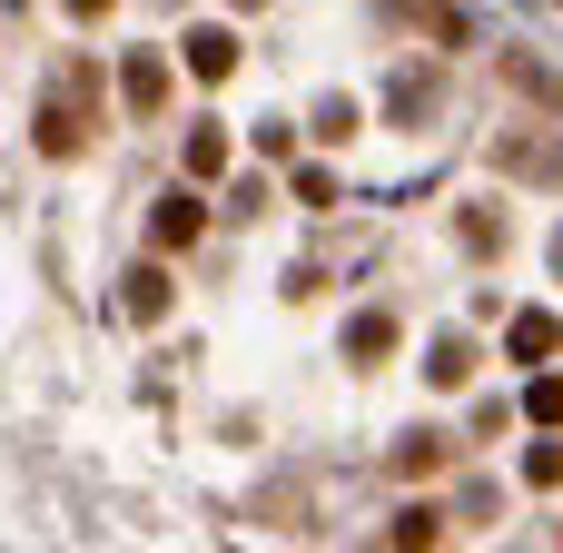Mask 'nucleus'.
<instances>
[{"label":"nucleus","mask_w":563,"mask_h":553,"mask_svg":"<svg viewBox=\"0 0 563 553\" xmlns=\"http://www.w3.org/2000/svg\"><path fill=\"white\" fill-rule=\"evenodd\" d=\"M69 10H79V20H99V10H109V0H69Z\"/></svg>","instance_id":"11"},{"label":"nucleus","mask_w":563,"mask_h":553,"mask_svg":"<svg viewBox=\"0 0 563 553\" xmlns=\"http://www.w3.org/2000/svg\"><path fill=\"white\" fill-rule=\"evenodd\" d=\"M188 69H198V79H228V69H238V40H228V30H188Z\"/></svg>","instance_id":"1"},{"label":"nucleus","mask_w":563,"mask_h":553,"mask_svg":"<svg viewBox=\"0 0 563 553\" xmlns=\"http://www.w3.org/2000/svg\"><path fill=\"white\" fill-rule=\"evenodd\" d=\"M119 89H129V109H158V99H168V69H158V59H129Z\"/></svg>","instance_id":"2"},{"label":"nucleus","mask_w":563,"mask_h":553,"mask_svg":"<svg viewBox=\"0 0 563 553\" xmlns=\"http://www.w3.org/2000/svg\"><path fill=\"white\" fill-rule=\"evenodd\" d=\"M435 534H445V515H435V505H416V515H396V544H406V553H426Z\"/></svg>","instance_id":"5"},{"label":"nucleus","mask_w":563,"mask_h":553,"mask_svg":"<svg viewBox=\"0 0 563 553\" xmlns=\"http://www.w3.org/2000/svg\"><path fill=\"white\" fill-rule=\"evenodd\" d=\"M188 168H198V178H218V168H228V139H218V129H198V139H188Z\"/></svg>","instance_id":"7"},{"label":"nucleus","mask_w":563,"mask_h":553,"mask_svg":"<svg viewBox=\"0 0 563 553\" xmlns=\"http://www.w3.org/2000/svg\"><path fill=\"white\" fill-rule=\"evenodd\" d=\"M188 237H198V198H168L158 208V247H188Z\"/></svg>","instance_id":"4"},{"label":"nucleus","mask_w":563,"mask_h":553,"mask_svg":"<svg viewBox=\"0 0 563 553\" xmlns=\"http://www.w3.org/2000/svg\"><path fill=\"white\" fill-rule=\"evenodd\" d=\"M525 406H534V425H563V376H534V396H525Z\"/></svg>","instance_id":"8"},{"label":"nucleus","mask_w":563,"mask_h":553,"mask_svg":"<svg viewBox=\"0 0 563 553\" xmlns=\"http://www.w3.org/2000/svg\"><path fill=\"white\" fill-rule=\"evenodd\" d=\"M346 346H356V356H386V346H396V327H386V317H356V336H346Z\"/></svg>","instance_id":"9"},{"label":"nucleus","mask_w":563,"mask_h":553,"mask_svg":"<svg viewBox=\"0 0 563 553\" xmlns=\"http://www.w3.org/2000/svg\"><path fill=\"white\" fill-rule=\"evenodd\" d=\"M158 307H168V277L139 267V277H129V317H158Z\"/></svg>","instance_id":"6"},{"label":"nucleus","mask_w":563,"mask_h":553,"mask_svg":"<svg viewBox=\"0 0 563 553\" xmlns=\"http://www.w3.org/2000/svg\"><path fill=\"white\" fill-rule=\"evenodd\" d=\"M534 485H563V445H534V465H525Z\"/></svg>","instance_id":"10"},{"label":"nucleus","mask_w":563,"mask_h":553,"mask_svg":"<svg viewBox=\"0 0 563 553\" xmlns=\"http://www.w3.org/2000/svg\"><path fill=\"white\" fill-rule=\"evenodd\" d=\"M554 346H563L554 317H515V356H525V366H534V356H554Z\"/></svg>","instance_id":"3"}]
</instances>
